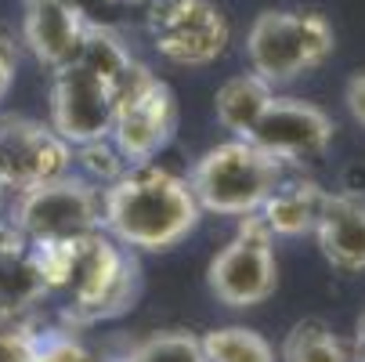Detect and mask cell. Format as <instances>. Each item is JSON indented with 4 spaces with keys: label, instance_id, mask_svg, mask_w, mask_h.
<instances>
[{
    "label": "cell",
    "instance_id": "1",
    "mask_svg": "<svg viewBox=\"0 0 365 362\" xmlns=\"http://www.w3.org/2000/svg\"><path fill=\"white\" fill-rule=\"evenodd\" d=\"M33 257L43 272L47 293L66 297V316L73 323L94 326L116 319L130 312L141 293V276L138 261L130 257V246L113 239L106 228L76 243L33 246Z\"/></svg>",
    "mask_w": 365,
    "mask_h": 362
},
{
    "label": "cell",
    "instance_id": "2",
    "mask_svg": "<svg viewBox=\"0 0 365 362\" xmlns=\"http://www.w3.org/2000/svg\"><path fill=\"white\" fill-rule=\"evenodd\" d=\"M199 199L185 178L155 164L127 167L101 192V228L130 250H170L199 225Z\"/></svg>",
    "mask_w": 365,
    "mask_h": 362
},
{
    "label": "cell",
    "instance_id": "3",
    "mask_svg": "<svg viewBox=\"0 0 365 362\" xmlns=\"http://www.w3.org/2000/svg\"><path fill=\"white\" fill-rule=\"evenodd\" d=\"M286 160L272 156L250 138H232L202 152L188 185L202 211L242 218L260 211V203L272 196V188L286 178Z\"/></svg>",
    "mask_w": 365,
    "mask_h": 362
},
{
    "label": "cell",
    "instance_id": "4",
    "mask_svg": "<svg viewBox=\"0 0 365 362\" xmlns=\"http://www.w3.org/2000/svg\"><path fill=\"white\" fill-rule=\"evenodd\" d=\"M336 47L333 26L322 11L304 8H272L260 11L246 33L250 69L272 87L297 80L300 73L319 69Z\"/></svg>",
    "mask_w": 365,
    "mask_h": 362
},
{
    "label": "cell",
    "instance_id": "5",
    "mask_svg": "<svg viewBox=\"0 0 365 362\" xmlns=\"http://www.w3.org/2000/svg\"><path fill=\"white\" fill-rule=\"evenodd\" d=\"M11 221L33 246L76 243L101 228V192L83 174H62L15 192Z\"/></svg>",
    "mask_w": 365,
    "mask_h": 362
},
{
    "label": "cell",
    "instance_id": "6",
    "mask_svg": "<svg viewBox=\"0 0 365 362\" xmlns=\"http://www.w3.org/2000/svg\"><path fill=\"white\" fill-rule=\"evenodd\" d=\"M178 131V94L167 80L148 73L141 62L116 91V113L109 141L123 156L127 167L152 164L174 141Z\"/></svg>",
    "mask_w": 365,
    "mask_h": 362
},
{
    "label": "cell",
    "instance_id": "7",
    "mask_svg": "<svg viewBox=\"0 0 365 362\" xmlns=\"http://www.w3.org/2000/svg\"><path fill=\"white\" fill-rule=\"evenodd\" d=\"M272 228L257 211L242 214L239 232L225 243V250L206 268L210 293L228 308H253L268 301L279 286V265L272 250Z\"/></svg>",
    "mask_w": 365,
    "mask_h": 362
},
{
    "label": "cell",
    "instance_id": "8",
    "mask_svg": "<svg viewBox=\"0 0 365 362\" xmlns=\"http://www.w3.org/2000/svg\"><path fill=\"white\" fill-rule=\"evenodd\" d=\"M148 36L174 66H210L232 44V22L214 0H152Z\"/></svg>",
    "mask_w": 365,
    "mask_h": 362
},
{
    "label": "cell",
    "instance_id": "9",
    "mask_svg": "<svg viewBox=\"0 0 365 362\" xmlns=\"http://www.w3.org/2000/svg\"><path fill=\"white\" fill-rule=\"evenodd\" d=\"M116 113V87L91 66L73 59L51 80V127L73 149L109 138Z\"/></svg>",
    "mask_w": 365,
    "mask_h": 362
},
{
    "label": "cell",
    "instance_id": "10",
    "mask_svg": "<svg viewBox=\"0 0 365 362\" xmlns=\"http://www.w3.org/2000/svg\"><path fill=\"white\" fill-rule=\"evenodd\" d=\"M73 171V145L51 124L29 116H0V185L26 192Z\"/></svg>",
    "mask_w": 365,
    "mask_h": 362
},
{
    "label": "cell",
    "instance_id": "11",
    "mask_svg": "<svg viewBox=\"0 0 365 362\" xmlns=\"http://www.w3.org/2000/svg\"><path fill=\"white\" fill-rule=\"evenodd\" d=\"M250 141L286 164H304L329 149L333 120L319 106H311V101L272 94L268 109L260 113V120L250 131Z\"/></svg>",
    "mask_w": 365,
    "mask_h": 362
},
{
    "label": "cell",
    "instance_id": "12",
    "mask_svg": "<svg viewBox=\"0 0 365 362\" xmlns=\"http://www.w3.org/2000/svg\"><path fill=\"white\" fill-rule=\"evenodd\" d=\"M87 26L91 19L76 0H26L22 4V40L33 59L51 73L80 55Z\"/></svg>",
    "mask_w": 365,
    "mask_h": 362
},
{
    "label": "cell",
    "instance_id": "13",
    "mask_svg": "<svg viewBox=\"0 0 365 362\" xmlns=\"http://www.w3.org/2000/svg\"><path fill=\"white\" fill-rule=\"evenodd\" d=\"M322 257L340 272L365 268V199L354 192H329L315 225Z\"/></svg>",
    "mask_w": 365,
    "mask_h": 362
},
{
    "label": "cell",
    "instance_id": "14",
    "mask_svg": "<svg viewBox=\"0 0 365 362\" xmlns=\"http://www.w3.org/2000/svg\"><path fill=\"white\" fill-rule=\"evenodd\" d=\"M326 188L311 178H282L272 196L260 203V218L272 228V236H304L315 232L319 214L326 206Z\"/></svg>",
    "mask_w": 365,
    "mask_h": 362
},
{
    "label": "cell",
    "instance_id": "15",
    "mask_svg": "<svg viewBox=\"0 0 365 362\" xmlns=\"http://www.w3.org/2000/svg\"><path fill=\"white\" fill-rule=\"evenodd\" d=\"M47 297L43 272L29 243L0 246V319H19L26 308Z\"/></svg>",
    "mask_w": 365,
    "mask_h": 362
},
{
    "label": "cell",
    "instance_id": "16",
    "mask_svg": "<svg viewBox=\"0 0 365 362\" xmlns=\"http://www.w3.org/2000/svg\"><path fill=\"white\" fill-rule=\"evenodd\" d=\"M275 87L257 76L253 69L250 73H239L232 80L221 84V91L214 94V113H217V124L225 131H232L235 138H250L253 124L260 120V113L268 109Z\"/></svg>",
    "mask_w": 365,
    "mask_h": 362
},
{
    "label": "cell",
    "instance_id": "17",
    "mask_svg": "<svg viewBox=\"0 0 365 362\" xmlns=\"http://www.w3.org/2000/svg\"><path fill=\"white\" fill-rule=\"evenodd\" d=\"M199 344L206 362H275V348L250 326H214Z\"/></svg>",
    "mask_w": 365,
    "mask_h": 362
},
{
    "label": "cell",
    "instance_id": "18",
    "mask_svg": "<svg viewBox=\"0 0 365 362\" xmlns=\"http://www.w3.org/2000/svg\"><path fill=\"white\" fill-rule=\"evenodd\" d=\"M282 362H354V358L322 319H304L286 333Z\"/></svg>",
    "mask_w": 365,
    "mask_h": 362
},
{
    "label": "cell",
    "instance_id": "19",
    "mask_svg": "<svg viewBox=\"0 0 365 362\" xmlns=\"http://www.w3.org/2000/svg\"><path fill=\"white\" fill-rule=\"evenodd\" d=\"M123 362H206L199 337L188 330H160L130 348Z\"/></svg>",
    "mask_w": 365,
    "mask_h": 362
},
{
    "label": "cell",
    "instance_id": "20",
    "mask_svg": "<svg viewBox=\"0 0 365 362\" xmlns=\"http://www.w3.org/2000/svg\"><path fill=\"white\" fill-rule=\"evenodd\" d=\"M33 362H109L98 351H91L83 341H76L66 330H36L33 337Z\"/></svg>",
    "mask_w": 365,
    "mask_h": 362
},
{
    "label": "cell",
    "instance_id": "21",
    "mask_svg": "<svg viewBox=\"0 0 365 362\" xmlns=\"http://www.w3.org/2000/svg\"><path fill=\"white\" fill-rule=\"evenodd\" d=\"M80 164H83V178L91 185H113L120 174H123V156L116 152V145H109V138L101 141H91V145H80Z\"/></svg>",
    "mask_w": 365,
    "mask_h": 362
},
{
    "label": "cell",
    "instance_id": "22",
    "mask_svg": "<svg viewBox=\"0 0 365 362\" xmlns=\"http://www.w3.org/2000/svg\"><path fill=\"white\" fill-rule=\"evenodd\" d=\"M36 330L19 319H0V362H33Z\"/></svg>",
    "mask_w": 365,
    "mask_h": 362
},
{
    "label": "cell",
    "instance_id": "23",
    "mask_svg": "<svg viewBox=\"0 0 365 362\" xmlns=\"http://www.w3.org/2000/svg\"><path fill=\"white\" fill-rule=\"evenodd\" d=\"M344 101H347V109L351 116L365 127V73H354L347 80V91H344Z\"/></svg>",
    "mask_w": 365,
    "mask_h": 362
},
{
    "label": "cell",
    "instance_id": "24",
    "mask_svg": "<svg viewBox=\"0 0 365 362\" xmlns=\"http://www.w3.org/2000/svg\"><path fill=\"white\" fill-rule=\"evenodd\" d=\"M15 47H11V40H4L0 36V98H4L8 91H11V84H15Z\"/></svg>",
    "mask_w": 365,
    "mask_h": 362
},
{
    "label": "cell",
    "instance_id": "25",
    "mask_svg": "<svg viewBox=\"0 0 365 362\" xmlns=\"http://www.w3.org/2000/svg\"><path fill=\"white\" fill-rule=\"evenodd\" d=\"M354 362H365V312L358 316V326H354Z\"/></svg>",
    "mask_w": 365,
    "mask_h": 362
},
{
    "label": "cell",
    "instance_id": "26",
    "mask_svg": "<svg viewBox=\"0 0 365 362\" xmlns=\"http://www.w3.org/2000/svg\"><path fill=\"white\" fill-rule=\"evenodd\" d=\"M4 196H8V188H4V185H0V211H4Z\"/></svg>",
    "mask_w": 365,
    "mask_h": 362
},
{
    "label": "cell",
    "instance_id": "27",
    "mask_svg": "<svg viewBox=\"0 0 365 362\" xmlns=\"http://www.w3.org/2000/svg\"><path fill=\"white\" fill-rule=\"evenodd\" d=\"M116 4H141V0H116Z\"/></svg>",
    "mask_w": 365,
    "mask_h": 362
}]
</instances>
